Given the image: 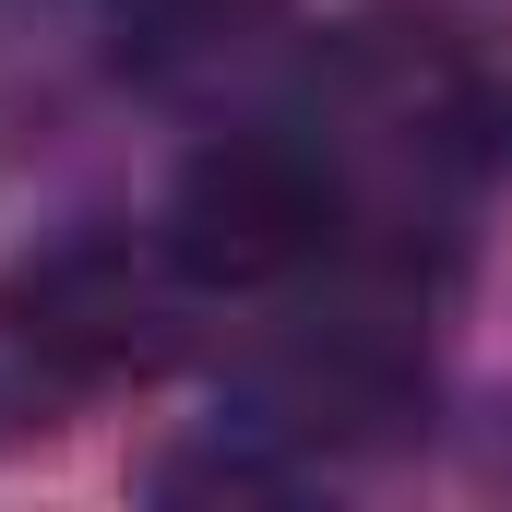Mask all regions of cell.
Here are the masks:
<instances>
[{
	"instance_id": "obj_1",
	"label": "cell",
	"mask_w": 512,
	"mask_h": 512,
	"mask_svg": "<svg viewBox=\"0 0 512 512\" xmlns=\"http://www.w3.org/2000/svg\"><path fill=\"white\" fill-rule=\"evenodd\" d=\"M322 143L417 191L512 167V24L465 0H370L322 36Z\"/></svg>"
},
{
	"instance_id": "obj_2",
	"label": "cell",
	"mask_w": 512,
	"mask_h": 512,
	"mask_svg": "<svg viewBox=\"0 0 512 512\" xmlns=\"http://www.w3.org/2000/svg\"><path fill=\"white\" fill-rule=\"evenodd\" d=\"M417 405H429L417 286L405 274H358V262L334 251L322 262V298L262 334L251 382H239V441L286 453V465H322V453L393 441Z\"/></svg>"
},
{
	"instance_id": "obj_3",
	"label": "cell",
	"mask_w": 512,
	"mask_h": 512,
	"mask_svg": "<svg viewBox=\"0 0 512 512\" xmlns=\"http://www.w3.org/2000/svg\"><path fill=\"white\" fill-rule=\"evenodd\" d=\"M203 274L179 262V239L155 227V239H60V251H36L12 286H0V334L36 358V370H60V382H155V370H179L191 358V334H203Z\"/></svg>"
},
{
	"instance_id": "obj_4",
	"label": "cell",
	"mask_w": 512,
	"mask_h": 512,
	"mask_svg": "<svg viewBox=\"0 0 512 512\" xmlns=\"http://www.w3.org/2000/svg\"><path fill=\"white\" fill-rule=\"evenodd\" d=\"M167 239L215 298L310 286L346 251V155L322 131H227V143L191 155V179L167 203Z\"/></svg>"
},
{
	"instance_id": "obj_5",
	"label": "cell",
	"mask_w": 512,
	"mask_h": 512,
	"mask_svg": "<svg viewBox=\"0 0 512 512\" xmlns=\"http://www.w3.org/2000/svg\"><path fill=\"white\" fill-rule=\"evenodd\" d=\"M120 12H131V48H143V72L239 60L262 24H274V0H120Z\"/></svg>"
}]
</instances>
